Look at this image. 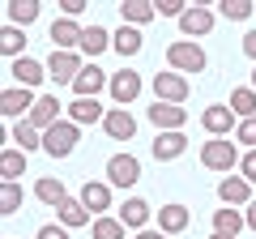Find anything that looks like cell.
I'll list each match as a JSON object with an SVG mask.
<instances>
[{
  "instance_id": "8",
  "label": "cell",
  "mask_w": 256,
  "mask_h": 239,
  "mask_svg": "<svg viewBox=\"0 0 256 239\" xmlns=\"http://www.w3.org/2000/svg\"><path fill=\"white\" fill-rule=\"evenodd\" d=\"M214 22H218V13H214L210 4H188V13L180 18V34L196 43V38H205L214 30Z\"/></svg>"
},
{
  "instance_id": "36",
  "label": "cell",
  "mask_w": 256,
  "mask_h": 239,
  "mask_svg": "<svg viewBox=\"0 0 256 239\" xmlns=\"http://www.w3.org/2000/svg\"><path fill=\"white\" fill-rule=\"evenodd\" d=\"M22 196H26L22 184H4V188H0V214H18L22 210Z\"/></svg>"
},
{
  "instance_id": "28",
  "label": "cell",
  "mask_w": 256,
  "mask_h": 239,
  "mask_svg": "<svg viewBox=\"0 0 256 239\" xmlns=\"http://www.w3.org/2000/svg\"><path fill=\"white\" fill-rule=\"evenodd\" d=\"M9 137H13V146H18V150H26V154L43 150V132H38L34 124H30V120H18V124L9 128Z\"/></svg>"
},
{
  "instance_id": "47",
  "label": "cell",
  "mask_w": 256,
  "mask_h": 239,
  "mask_svg": "<svg viewBox=\"0 0 256 239\" xmlns=\"http://www.w3.org/2000/svg\"><path fill=\"white\" fill-rule=\"evenodd\" d=\"M9 239H13V235H9Z\"/></svg>"
},
{
  "instance_id": "9",
  "label": "cell",
  "mask_w": 256,
  "mask_h": 239,
  "mask_svg": "<svg viewBox=\"0 0 256 239\" xmlns=\"http://www.w3.org/2000/svg\"><path fill=\"white\" fill-rule=\"evenodd\" d=\"M201 128L210 132V137H235L239 120H235V111H230L226 102H214V107L201 111Z\"/></svg>"
},
{
  "instance_id": "16",
  "label": "cell",
  "mask_w": 256,
  "mask_h": 239,
  "mask_svg": "<svg viewBox=\"0 0 256 239\" xmlns=\"http://www.w3.org/2000/svg\"><path fill=\"white\" fill-rule=\"evenodd\" d=\"M56 222L68 226V230H77V226H94V214L86 210L82 196H64V201L56 205Z\"/></svg>"
},
{
  "instance_id": "20",
  "label": "cell",
  "mask_w": 256,
  "mask_h": 239,
  "mask_svg": "<svg viewBox=\"0 0 256 239\" xmlns=\"http://www.w3.org/2000/svg\"><path fill=\"white\" fill-rule=\"evenodd\" d=\"M60 107L64 102L56 98V94H38V102H34V111H30V124H34L38 132H47V128H56V124H60Z\"/></svg>"
},
{
  "instance_id": "39",
  "label": "cell",
  "mask_w": 256,
  "mask_h": 239,
  "mask_svg": "<svg viewBox=\"0 0 256 239\" xmlns=\"http://www.w3.org/2000/svg\"><path fill=\"white\" fill-rule=\"evenodd\" d=\"M239 175L248 184H256V150H244V162H239Z\"/></svg>"
},
{
  "instance_id": "12",
  "label": "cell",
  "mask_w": 256,
  "mask_h": 239,
  "mask_svg": "<svg viewBox=\"0 0 256 239\" xmlns=\"http://www.w3.org/2000/svg\"><path fill=\"white\" fill-rule=\"evenodd\" d=\"M141 90H146L141 73H132V68H120V73H111V102H116V107L137 102V94H141Z\"/></svg>"
},
{
  "instance_id": "37",
  "label": "cell",
  "mask_w": 256,
  "mask_h": 239,
  "mask_svg": "<svg viewBox=\"0 0 256 239\" xmlns=\"http://www.w3.org/2000/svg\"><path fill=\"white\" fill-rule=\"evenodd\" d=\"M154 9H158V18H175L180 22L184 13H188V0H154Z\"/></svg>"
},
{
  "instance_id": "11",
  "label": "cell",
  "mask_w": 256,
  "mask_h": 239,
  "mask_svg": "<svg viewBox=\"0 0 256 239\" xmlns=\"http://www.w3.org/2000/svg\"><path fill=\"white\" fill-rule=\"evenodd\" d=\"M82 34H86V26L73 22V18H56L52 30H47V38L56 43V52H82Z\"/></svg>"
},
{
  "instance_id": "43",
  "label": "cell",
  "mask_w": 256,
  "mask_h": 239,
  "mask_svg": "<svg viewBox=\"0 0 256 239\" xmlns=\"http://www.w3.org/2000/svg\"><path fill=\"white\" fill-rule=\"evenodd\" d=\"M132 239H171V235H162V230L154 226V230H137V235H132Z\"/></svg>"
},
{
  "instance_id": "5",
  "label": "cell",
  "mask_w": 256,
  "mask_h": 239,
  "mask_svg": "<svg viewBox=\"0 0 256 239\" xmlns=\"http://www.w3.org/2000/svg\"><path fill=\"white\" fill-rule=\"evenodd\" d=\"M141 180V158L137 154H111L107 158V184L111 188H132Z\"/></svg>"
},
{
  "instance_id": "38",
  "label": "cell",
  "mask_w": 256,
  "mask_h": 239,
  "mask_svg": "<svg viewBox=\"0 0 256 239\" xmlns=\"http://www.w3.org/2000/svg\"><path fill=\"white\" fill-rule=\"evenodd\" d=\"M235 141L244 150H256V116L252 120H239V128H235Z\"/></svg>"
},
{
  "instance_id": "45",
  "label": "cell",
  "mask_w": 256,
  "mask_h": 239,
  "mask_svg": "<svg viewBox=\"0 0 256 239\" xmlns=\"http://www.w3.org/2000/svg\"><path fill=\"white\" fill-rule=\"evenodd\" d=\"M210 239H235V235H218V230H214V235H210Z\"/></svg>"
},
{
  "instance_id": "30",
  "label": "cell",
  "mask_w": 256,
  "mask_h": 239,
  "mask_svg": "<svg viewBox=\"0 0 256 239\" xmlns=\"http://www.w3.org/2000/svg\"><path fill=\"white\" fill-rule=\"evenodd\" d=\"M248 226V218H244V210H214V230H218V235H235L239 239V230Z\"/></svg>"
},
{
  "instance_id": "27",
  "label": "cell",
  "mask_w": 256,
  "mask_h": 239,
  "mask_svg": "<svg viewBox=\"0 0 256 239\" xmlns=\"http://www.w3.org/2000/svg\"><path fill=\"white\" fill-rule=\"evenodd\" d=\"M4 13H9V26L26 30V26H34V22H38L43 4H38V0H9V4H4Z\"/></svg>"
},
{
  "instance_id": "6",
  "label": "cell",
  "mask_w": 256,
  "mask_h": 239,
  "mask_svg": "<svg viewBox=\"0 0 256 239\" xmlns=\"http://www.w3.org/2000/svg\"><path fill=\"white\" fill-rule=\"evenodd\" d=\"M38 94L34 90H22V86H4V94H0V111H4V120H30V111H34Z\"/></svg>"
},
{
  "instance_id": "46",
  "label": "cell",
  "mask_w": 256,
  "mask_h": 239,
  "mask_svg": "<svg viewBox=\"0 0 256 239\" xmlns=\"http://www.w3.org/2000/svg\"><path fill=\"white\" fill-rule=\"evenodd\" d=\"M252 90H256V64H252Z\"/></svg>"
},
{
  "instance_id": "35",
  "label": "cell",
  "mask_w": 256,
  "mask_h": 239,
  "mask_svg": "<svg viewBox=\"0 0 256 239\" xmlns=\"http://www.w3.org/2000/svg\"><path fill=\"white\" fill-rule=\"evenodd\" d=\"M94 239H128V226L120 218H94Z\"/></svg>"
},
{
  "instance_id": "13",
  "label": "cell",
  "mask_w": 256,
  "mask_h": 239,
  "mask_svg": "<svg viewBox=\"0 0 256 239\" xmlns=\"http://www.w3.org/2000/svg\"><path fill=\"white\" fill-rule=\"evenodd\" d=\"M218 201L230 205V210H239V205L248 210L256 196H252V184H248L244 175H222V180H218Z\"/></svg>"
},
{
  "instance_id": "26",
  "label": "cell",
  "mask_w": 256,
  "mask_h": 239,
  "mask_svg": "<svg viewBox=\"0 0 256 239\" xmlns=\"http://www.w3.org/2000/svg\"><path fill=\"white\" fill-rule=\"evenodd\" d=\"M120 18H124V26H150V22L158 18V9H154V0H124L120 4Z\"/></svg>"
},
{
  "instance_id": "40",
  "label": "cell",
  "mask_w": 256,
  "mask_h": 239,
  "mask_svg": "<svg viewBox=\"0 0 256 239\" xmlns=\"http://www.w3.org/2000/svg\"><path fill=\"white\" fill-rule=\"evenodd\" d=\"M34 239H68V226H60V222H47V226L34 230Z\"/></svg>"
},
{
  "instance_id": "29",
  "label": "cell",
  "mask_w": 256,
  "mask_h": 239,
  "mask_svg": "<svg viewBox=\"0 0 256 239\" xmlns=\"http://www.w3.org/2000/svg\"><path fill=\"white\" fill-rule=\"evenodd\" d=\"M34 196H38L43 205H52V210H56V205H60L64 196H68V188H64V180H60V175H38Z\"/></svg>"
},
{
  "instance_id": "25",
  "label": "cell",
  "mask_w": 256,
  "mask_h": 239,
  "mask_svg": "<svg viewBox=\"0 0 256 239\" xmlns=\"http://www.w3.org/2000/svg\"><path fill=\"white\" fill-rule=\"evenodd\" d=\"M22 175H26V150L4 146L0 150V180H4V184H18Z\"/></svg>"
},
{
  "instance_id": "1",
  "label": "cell",
  "mask_w": 256,
  "mask_h": 239,
  "mask_svg": "<svg viewBox=\"0 0 256 239\" xmlns=\"http://www.w3.org/2000/svg\"><path fill=\"white\" fill-rule=\"evenodd\" d=\"M201 162L210 166V171H226L230 175V166L244 162V150H239L235 137H210L201 146Z\"/></svg>"
},
{
  "instance_id": "19",
  "label": "cell",
  "mask_w": 256,
  "mask_h": 239,
  "mask_svg": "<svg viewBox=\"0 0 256 239\" xmlns=\"http://www.w3.org/2000/svg\"><path fill=\"white\" fill-rule=\"evenodd\" d=\"M82 201H86V210H90L94 218H107V210H111V184H107V180H86V184H82Z\"/></svg>"
},
{
  "instance_id": "44",
  "label": "cell",
  "mask_w": 256,
  "mask_h": 239,
  "mask_svg": "<svg viewBox=\"0 0 256 239\" xmlns=\"http://www.w3.org/2000/svg\"><path fill=\"white\" fill-rule=\"evenodd\" d=\"M244 218H248V226L256 230V201H252V205H248V210H244Z\"/></svg>"
},
{
  "instance_id": "15",
  "label": "cell",
  "mask_w": 256,
  "mask_h": 239,
  "mask_svg": "<svg viewBox=\"0 0 256 239\" xmlns=\"http://www.w3.org/2000/svg\"><path fill=\"white\" fill-rule=\"evenodd\" d=\"M102 132H107L111 141H132L137 137V116L128 107H111L107 120H102Z\"/></svg>"
},
{
  "instance_id": "23",
  "label": "cell",
  "mask_w": 256,
  "mask_h": 239,
  "mask_svg": "<svg viewBox=\"0 0 256 239\" xmlns=\"http://www.w3.org/2000/svg\"><path fill=\"white\" fill-rule=\"evenodd\" d=\"M154 218H158V230H162V235H180V230H188L192 214H188V205L171 201V205H162V210H158Z\"/></svg>"
},
{
  "instance_id": "10",
  "label": "cell",
  "mask_w": 256,
  "mask_h": 239,
  "mask_svg": "<svg viewBox=\"0 0 256 239\" xmlns=\"http://www.w3.org/2000/svg\"><path fill=\"white\" fill-rule=\"evenodd\" d=\"M102 90H111V73H102L94 60H86L82 77L73 82V98H98Z\"/></svg>"
},
{
  "instance_id": "2",
  "label": "cell",
  "mask_w": 256,
  "mask_h": 239,
  "mask_svg": "<svg viewBox=\"0 0 256 239\" xmlns=\"http://www.w3.org/2000/svg\"><path fill=\"white\" fill-rule=\"evenodd\" d=\"M205 47L192 43V38H175L171 47H166V68L171 73H205Z\"/></svg>"
},
{
  "instance_id": "31",
  "label": "cell",
  "mask_w": 256,
  "mask_h": 239,
  "mask_svg": "<svg viewBox=\"0 0 256 239\" xmlns=\"http://www.w3.org/2000/svg\"><path fill=\"white\" fill-rule=\"evenodd\" d=\"M0 52H4V60H22L26 56V30H18V26H4L0 30Z\"/></svg>"
},
{
  "instance_id": "21",
  "label": "cell",
  "mask_w": 256,
  "mask_h": 239,
  "mask_svg": "<svg viewBox=\"0 0 256 239\" xmlns=\"http://www.w3.org/2000/svg\"><path fill=\"white\" fill-rule=\"evenodd\" d=\"M107 111H111V107H102L98 98H73L68 107H64V116L73 120V124H102Z\"/></svg>"
},
{
  "instance_id": "4",
  "label": "cell",
  "mask_w": 256,
  "mask_h": 239,
  "mask_svg": "<svg viewBox=\"0 0 256 239\" xmlns=\"http://www.w3.org/2000/svg\"><path fill=\"white\" fill-rule=\"evenodd\" d=\"M82 68H86L82 52H52V60H47V77H52L56 86H68V90H73V82L82 77Z\"/></svg>"
},
{
  "instance_id": "3",
  "label": "cell",
  "mask_w": 256,
  "mask_h": 239,
  "mask_svg": "<svg viewBox=\"0 0 256 239\" xmlns=\"http://www.w3.org/2000/svg\"><path fill=\"white\" fill-rule=\"evenodd\" d=\"M77 141H82V124H73V120L64 116L56 128L43 132V154H52V158H68V154L77 150Z\"/></svg>"
},
{
  "instance_id": "34",
  "label": "cell",
  "mask_w": 256,
  "mask_h": 239,
  "mask_svg": "<svg viewBox=\"0 0 256 239\" xmlns=\"http://www.w3.org/2000/svg\"><path fill=\"white\" fill-rule=\"evenodd\" d=\"M218 13L226 22H248L256 13V0H218Z\"/></svg>"
},
{
  "instance_id": "33",
  "label": "cell",
  "mask_w": 256,
  "mask_h": 239,
  "mask_svg": "<svg viewBox=\"0 0 256 239\" xmlns=\"http://www.w3.org/2000/svg\"><path fill=\"white\" fill-rule=\"evenodd\" d=\"M230 111H235V120H252L256 116V90L252 86H239V90H230Z\"/></svg>"
},
{
  "instance_id": "14",
  "label": "cell",
  "mask_w": 256,
  "mask_h": 239,
  "mask_svg": "<svg viewBox=\"0 0 256 239\" xmlns=\"http://www.w3.org/2000/svg\"><path fill=\"white\" fill-rule=\"evenodd\" d=\"M9 77H13V86H22V90H38V86L47 82V64H38L34 56H22V60L9 64Z\"/></svg>"
},
{
  "instance_id": "17",
  "label": "cell",
  "mask_w": 256,
  "mask_h": 239,
  "mask_svg": "<svg viewBox=\"0 0 256 239\" xmlns=\"http://www.w3.org/2000/svg\"><path fill=\"white\" fill-rule=\"evenodd\" d=\"M150 124H154L158 132H184L188 111L175 107V102H154V107H150Z\"/></svg>"
},
{
  "instance_id": "42",
  "label": "cell",
  "mask_w": 256,
  "mask_h": 239,
  "mask_svg": "<svg viewBox=\"0 0 256 239\" xmlns=\"http://www.w3.org/2000/svg\"><path fill=\"white\" fill-rule=\"evenodd\" d=\"M244 56L256 64V30H248V34H244Z\"/></svg>"
},
{
  "instance_id": "32",
  "label": "cell",
  "mask_w": 256,
  "mask_h": 239,
  "mask_svg": "<svg viewBox=\"0 0 256 239\" xmlns=\"http://www.w3.org/2000/svg\"><path fill=\"white\" fill-rule=\"evenodd\" d=\"M141 47H146V34H141L137 26H120V30H116V52L124 56V60H132Z\"/></svg>"
},
{
  "instance_id": "41",
  "label": "cell",
  "mask_w": 256,
  "mask_h": 239,
  "mask_svg": "<svg viewBox=\"0 0 256 239\" xmlns=\"http://www.w3.org/2000/svg\"><path fill=\"white\" fill-rule=\"evenodd\" d=\"M86 9H90L86 0H60V18H73V22H77V18H82Z\"/></svg>"
},
{
  "instance_id": "24",
  "label": "cell",
  "mask_w": 256,
  "mask_h": 239,
  "mask_svg": "<svg viewBox=\"0 0 256 239\" xmlns=\"http://www.w3.org/2000/svg\"><path fill=\"white\" fill-rule=\"evenodd\" d=\"M107 47H116V34H111V30H102L98 22H94V26H86V34H82V56H86V60H94V64H98V56L107 52Z\"/></svg>"
},
{
  "instance_id": "18",
  "label": "cell",
  "mask_w": 256,
  "mask_h": 239,
  "mask_svg": "<svg viewBox=\"0 0 256 239\" xmlns=\"http://www.w3.org/2000/svg\"><path fill=\"white\" fill-rule=\"evenodd\" d=\"M116 218L124 222L128 230H150V218H154V210H150V201H141V196H124V205L116 210Z\"/></svg>"
},
{
  "instance_id": "7",
  "label": "cell",
  "mask_w": 256,
  "mask_h": 239,
  "mask_svg": "<svg viewBox=\"0 0 256 239\" xmlns=\"http://www.w3.org/2000/svg\"><path fill=\"white\" fill-rule=\"evenodd\" d=\"M150 90H154V98H158V102H175V107H180V102H188V77L166 68V73H154Z\"/></svg>"
},
{
  "instance_id": "22",
  "label": "cell",
  "mask_w": 256,
  "mask_h": 239,
  "mask_svg": "<svg viewBox=\"0 0 256 239\" xmlns=\"http://www.w3.org/2000/svg\"><path fill=\"white\" fill-rule=\"evenodd\" d=\"M184 150H188V137H184V132H158V137L150 141V154H154L158 162H175Z\"/></svg>"
}]
</instances>
